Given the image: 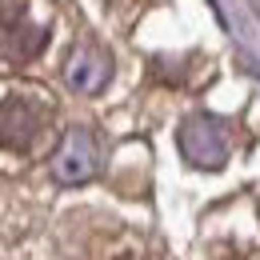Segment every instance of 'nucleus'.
Wrapping results in <instances>:
<instances>
[{
  "label": "nucleus",
  "mask_w": 260,
  "mask_h": 260,
  "mask_svg": "<svg viewBox=\"0 0 260 260\" xmlns=\"http://www.w3.org/2000/svg\"><path fill=\"white\" fill-rule=\"evenodd\" d=\"M48 44V16L40 20L24 4L0 8V56L12 64H28L36 52Z\"/></svg>",
  "instance_id": "f257e3e1"
},
{
  "label": "nucleus",
  "mask_w": 260,
  "mask_h": 260,
  "mask_svg": "<svg viewBox=\"0 0 260 260\" xmlns=\"http://www.w3.org/2000/svg\"><path fill=\"white\" fill-rule=\"evenodd\" d=\"M180 152L192 168H224L228 160V124L208 116V112H196L180 124Z\"/></svg>",
  "instance_id": "f03ea898"
},
{
  "label": "nucleus",
  "mask_w": 260,
  "mask_h": 260,
  "mask_svg": "<svg viewBox=\"0 0 260 260\" xmlns=\"http://www.w3.org/2000/svg\"><path fill=\"white\" fill-rule=\"evenodd\" d=\"M52 180L56 184H84L92 180L100 168V152H96V136L88 128H68L60 148L52 152Z\"/></svg>",
  "instance_id": "7ed1b4c3"
},
{
  "label": "nucleus",
  "mask_w": 260,
  "mask_h": 260,
  "mask_svg": "<svg viewBox=\"0 0 260 260\" xmlns=\"http://www.w3.org/2000/svg\"><path fill=\"white\" fill-rule=\"evenodd\" d=\"M44 120H48V108L40 100H28V96L0 100V144L16 148V152L32 148L40 128H44Z\"/></svg>",
  "instance_id": "20e7f679"
},
{
  "label": "nucleus",
  "mask_w": 260,
  "mask_h": 260,
  "mask_svg": "<svg viewBox=\"0 0 260 260\" xmlns=\"http://www.w3.org/2000/svg\"><path fill=\"white\" fill-rule=\"evenodd\" d=\"M64 80H68V88H76V92H84V96H96L100 88L112 80L108 52L96 48V44L72 48V56H68V64H64Z\"/></svg>",
  "instance_id": "39448f33"
}]
</instances>
